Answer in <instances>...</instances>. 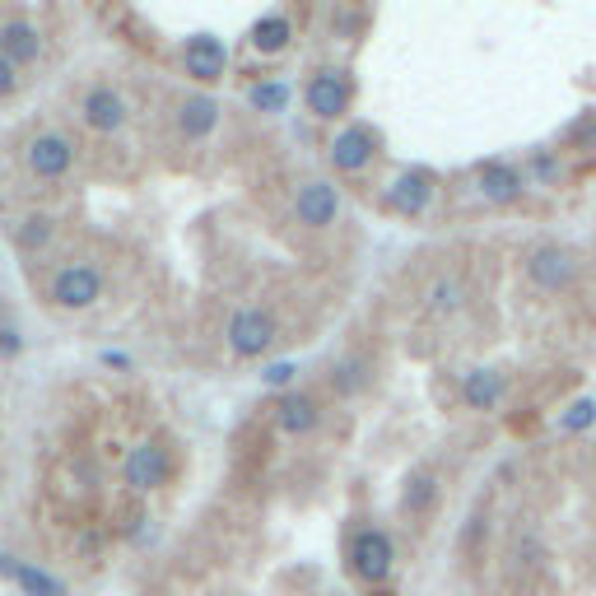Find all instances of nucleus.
<instances>
[{
    "instance_id": "nucleus-26",
    "label": "nucleus",
    "mask_w": 596,
    "mask_h": 596,
    "mask_svg": "<svg viewBox=\"0 0 596 596\" xmlns=\"http://www.w3.org/2000/svg\"><path fill=\"white\" fill-rule=\"evenodd\" d=\"M294 373H298V368L289 364V359H280V364H271L266 373H261V378L271 382V387H289V382H294Z\"/></svg>"
},
{
    "instance_id": "nucleus-4",
    "label": "nucleus",
    "mask_w": 596,
    "mask_h": 596,
    "mask_svg": "<svg viewBox=\"0 0 596 596\" xmlns=\"http://www.w3.org/2000/svg\"><path fill=\"white\" fill-rule=\"evenodd\" d=\"M52 303L66 312H84L94 308L98 298H103V275L89 266V261H70V266H61V271L52 275Z\"/></svg>"
},
{
    "instance_id": "nucleus-2",
    "label": "nucleus",
    "mask_w": 596,
    "mask_h": 596,
    "mask_svg": "<svg viewBox=\"0 0 596 596\" xmlns=\"http://www.w3.org/2000/svg\"><path fill=\"white\" fill-rule=\"evenodd\" d=\"M350 103H354V80L336 66L317 70L308 80V89H303V108H308L317 122H340V117H350Z\"/></svg>"
},
{
    "instance_id": "nucleus-19",
    "label": "nucleus",
    "mask_w": 596,
    "mask_h": 596,
    "mask_svg": "<svg viewBox=\"0 0 596 596\" xmlns=\"http://www.w3.org/2000/svg\"><path fill=\"white\" fill-rule=\"evenodd\" d=\"M14 587L24 596H66V583L61 578H52L47 569H38V564H24L19 569V578H14Z\"/></svg>"
},
{
    "instance_id": "nucleus-5",
    "label": "nucleus",
    "mask_w": 596,
    "mask_h": 596,
    "mask_svg": "<svg viewBox=\"0 0 596 596\" xmlns=\"http://www.w3.org/2000/svg\"><path fill=\"white\" fill-rule=\"evenodd\" d=\"M224 336H229V350L238 359H261L275 345V317L266 308H238Z\"/></svg>"
},
{
    "instance_id": "nucleus-25",
    "label": "nucleus",
    "mask_w": 596,
    "mask_h": 596,
    "mask_svg": "<svg viewBox=\"0 0 596 596\" xmlns=\"http://www.w3.org/2000/svg\"><path fill=\"white\" fill-rule=\"evenodd\" d=\"M592 420H596V401H587V396H583V401H578V406L564 415V429H569V434H578V429H587Z\"/></svg>"
},
{
    "instance_id": "nucleus-3",
    "label": "nucleus",
    "mask_w": 596,
    "mask_h": 596,
    "mask_svg": "<svg viewBox=\"0 0 596 596\" xmlns=\"http://www.w3.org/2000/svg\"><path fill=\"white\" fill-rule=\"evenodd\" d=\"M392 564H396V550H392V536L382 527H364V531H354V541H350V569L359 583L368 587H378L392 578Z\"/></svg>"
},
{
    "instance_id": "nucleus-14",
    "label": "nucleus",
    "mask_w": 596,
    "mask_h": 596,
    "mask_svg": "<svg viewBox=\"0 0 596 596\" xmlns=\"http://www.w3.org/2000/svg\"><path fill=\"white\" fill-rule=\"evenodd\" d=\"M219 103L210 94H191V98H182V108H177V131L187 140H205L210 131L219 126Z\"/></svg>"
},
{
    "instance_id": "nucleus-18",
    "label": "nucleus",
    "mask_w": 596,
    "mask_h": 596,
    "mask_svg": "<svg viewBox=\"0 0 596 596\" xmlns=\"http://www.w3.org/2000/svg\"><path fill=\"white\" fill-rule=\"evenodd\" d=\"M461 396H466L471 410H494L503 401V378L489 373V368H475V373H466V382H461Z\"/></svg>"
},
{
    "instance_id": "nucleus-17",
    "label": "nucleus",
    "mask_w": 596,
    "mask_h": 596,
    "mask_svg": "<svg viewBox=\"0 0 596 596\" xmlns=\"http://www.w3.org/2000/svg\"><path fill=\"white\" fill-rule=\"evenodd\" d=\"M531 280L541 289H564L573 280V257L564 247H541V252L531 257Z\"/></svg>"
},
{
    "instance_id": "nucleus-15",
    "label": "nucleus",
    "mask_w": 596,
    "mask_h": 596,
    "mask_svg": "<svg viewBox=\"0 0 596 596\" xmlns=\"http://www.w3.org/2000/svg\"><path fill=\"white\" fill-rule=\"evenodd\" d=\"M475 182H480V196L494 205H513L517 196H522V177H517V168H508V163H480Z\"/></svg>"
},
{
    "instance_id": "nucleus-21",
    "label": "nucleus",
    "mask_w": 596,
    "mask_h": 596,
    "mask_svg": "<svg viewBox=\"0 0 596 596\" xmlns=\"http://www.w3.org/2000/svg\"><path fill=\"white\" fill-rule=\"evenodd\" d=\"M434 494H438V489H434V475H415V480L406 485V513H415V517L429 513Z\"/></svg>"
},
{
    "instance_id": "nucleus-16",
    "label": "nucleus",
    "mask_w": 596,
    "mask_h": 596,
    "mask_svg": "<svg viewBox=\"0 0 596 596\" xmlns=\"http://www.w3.org/2000/svg\"><path fill=\"white\" fill-rule=\"evenodd\" d=\"M289 42H294V19H289L285 10L261 14L257 24H252V47H257L261 56H280Z\"/></svg>"
},
{
    "instance_id": "nucleus-27",
    "label": "nucleus",
    "mask_w": 596,
    "mask_h": 596,
    "mask_svg": "<svg viewBox=\"0 0 596 596\" xmlns=\"http://www.w3.org/2000/svg\"><path fill=\"white\" fill-rule=\"evenodd\" d=\"M19 350H24V340H19V331H14V326H0V354H5V359H14Z\"/></svg>"
},
{
    "instance_id": "nucleus-12",
    "label": "nucleus",
    "mask_w": 596,
    "mask_h": 596,
    "mask_svg": "<svg viewBox=\"0 0 596 596\" xmlns=\"http://www.w3.org/2000/svg\"><path fill=\"white\" fill-rule=\"evenodd\" d=\"M0 56H5L14 70L33 66L42 56V33L28 24V19H0Z\"/></svg>"
},
{
    "instance_id": "nucleus-30",
    "label": "nucleus",
    "mask_w": 596,
    "mask_h": 596,
    "mask_svg": "<svg viewBox=\"0 0 596 596\" xmlns=\"http://www.w3.org/2000/svg\"><path fill=\"white\" fill-rule=\"evenodd\" d=\"M98 359H103V364H108V368H131V359H126L122 350H103V354H98Z\"/></svg>"
},
{
    "instance_id": "nucleus-10",
    "label": "nucleus",
    "mask_w": 596,
    "mask_h": 596,
    "mask_svg": "<svg viewBox=\"0 0 596 596\" xmlns=\"http://www.w3.org/2000/svg\"><path fill=\"white\" fill-rule=\"evenodd\" d=\"M80 112H84V126L98 131V136H117V131H126V103H122V94H117L112 84H94V89L84 94Z\"/></svg>"
},
{
    "instance_id": "nucleus-6",
    "label": "nucleus",
    "mask_w": 596,
    "mask_h": 596,
    "mask_svg": "<svg viewBox=\"0 0 596 596\" xmlns=\"http://www.w3.org/2000/svg\"><path fill=\"white\" fill-rule=\"evenodd\" d=\"M24 163L38 182H61L70 173V163H75V140L61 136V131H42V136L28 140Z\"/></svg>"
},
{
    "instance_id": "nucleus-22",
    "label": "nucleus",
    "mask_w": 596,
    "mask_h": 596,
    "mask_svg": "<svg viewBox=\"0 0 596 596\" xmlns=\"http://www.w3.org/2000/svg\"><path fill=\"white\" fill-rule=\"evenodd\" d=\"M47 238H52V219L28 215L24 229H19V247H24V252H38V247H47Z\"/></svg>"
},
{
    "instance_id": "nucleus-7",
    "label": "nucleus",
    "mask_w": 596,
    "mask_h": 596,
    "mask_svg": "<svg viewBox=\"0 0 596 596\" xmlns=\"http://www.w3.org/2000/svg\"><path fill=\"white\" fill-rule=\"evenodd\" d=\"M373 154H378V136H373V126H364V122L336 131V140L326 145V159H331L336 173H364L368 163H373Z\"/></svg>"
},
{
    "instance_id": "nucleus-1",
    "label": "nucleus",
    "mask_w": 596,
    "mask_h": 596,
    "mask_svg": "<svg viewBox=\"0 0 596 596\" xmlns=\"http://www.w3.org/2000/svg\"><path fill=\"white\" fill-rule=\"evenodd\" d=\"M122 480L131 494H149V489L168 485L173 480V452H168V443L163 438H145V443L131 447L122 461Z\"/></svg>"
},
{
    "instance_id": "nucleus-24",
    "label": "nucleus",
    "mask_w": 596,
    "mask_h": 596,
    "mask_svg": "<svg viewBox=\"0 0 596 596\" xmlns=\"http://www.w3.org/2000/svg\"><path fill=\"white\" fill-rule=\"evenodd\" d=\"M434 308L438 312L461 308V285H457V280H438V285H434Z\"/></svg>"
},
{
    "instance_id": "nucleus-13",
    "label": "nucleus",
    "mask_w": 596,
    "mask_h": 596,
    "mask_svg": "<svg viewBox=\"0 0 596 596\" xmlns=\"http://www.w3.org/2000/svg\"><path fill=\"white\" fill-rule=\"evenodd\" d=\"M317 420H322V410H317V401H312L308 392H285L280 401H275V424H280L289 438L312 434Z\"/></svg>"
},
{
    "instance_id": "nucleus-23",
    "label": "nucleus",
    "mask_w": 596,
    "mask_h": 596,
    "mask_svg": "<svg viewBox=\"0 0 596 596\" xmlns=\"http://www.w3.org/2000/svg\"><path fill=\"white\" fill-rule=\"evenodd\" d=\"M336 392L340 396H350V392H359V387H364V364H359V359H345V364L336 368Z\"/></svg>"
},
{
    "instance_id": "nucleus-8",
    "label": "nucleus",
    "mask_w": 596,
    "mask_h": 596,
    "mask_svg": "<svg viewBox=\"0 0 596 596\" xmlns=\"http://www.w3.org/2000/svg\"><path fill=\"white\" fill-rule=\"evenodd\" d=\"M340 215V187L336 182H303L294 196V219L303 229H331Z\"/></svg>"
},
{
    "instance_id": "nucleus-20",
    "label": "nucleus",
    "mask_w": 596,
    "mask_h": 596,
    "mask_svg": "<svg viewBox=\"0 0 596 596\" xmlns=\"http://www.w3.org/2000/svg\"><path fill=\"white\" fill-rule=\"evenodd\" d=\"M247 103L257 112H285L289 108V84L285 80H257L247 89Z\"/></svg>"
},
{
    "instance_id": "nucleus-9",
    "label": "nucleus",
    "mask_w": 596,
    "mask_h": 596,
    "mask_svg": "<svg viewBox=\"0 0 596 596\" xmlns=\"http://www.w3.org/2000/svg\"><path fill=\"white\" fill-rule=\"evenodd\" d=\"M182 66H187L191 80L215 84V80H224V70H229V47L219 38H210V33H191V38L182 42Z\"/></svg>"
},
{
    "instance_id": "nucleus-11",
    "label": "nucleus",
    "mask_w": 596,
    "mask_h": 596,
    "mask_svg": "<svg viewBox=\"0 0 596 596\" xmlns=\"http://www.w3.org/2000/svg\"><path fill=\"white\" fill-rule=\"evenodd\" d=\"M434 201V177L424 173V168H406V173L396 177L392 187H387V205H392L396 215H424Z\"/></svg>"
},
{
    "instance_id": "nucleus-28",
    "label": "nucleus",
    "mask_w": 596,
    "mask_h": 596,
    "mask_svg": "<svg viewBox=\"0 0 596 596\" xmlns=\"http://www.w3.org/2000/svg\"><path fill=\"white\" fill-rule=\"evenodd\" d=\"M14 89H19V70H14L10 61H5V56H0V98H10Z\"/></svg>"
},
{
    "instance_id": "nucleus-29",
    "label": "nucleus",
    "mask_w": 596,
    "mask_h": 596,
    "mask_svg": "<svg viewBox=\"0 0 596 596\" xmlns=\"http://www.w3.org/2000/svg\"><path fill=\"white\" fill-rule=\"evenodd\" d=\"M19 569H24V559H14L10 550H0V578H5V583H14V578H19Z\"/></svg>"
}]
</instances>
